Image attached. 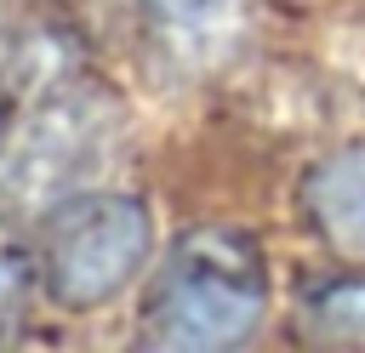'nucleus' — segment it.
<instances>
[{"instance_id": "f257e3e1", "label": "nucleus", "mask_w": 365, "mask_h": 353, "mask_svg": "<svg viewBox=\"0 0 365 353\" xmlns=\"http://www.w3.org/2000/svg\"><path fill=\"white\" fill-rule=\"evenodd\" d=\"M268 307L262 251L234 228H194L160 262L143 302V336L160 347H234Z\"/></svg>"}, {"instance_id": "f03ea898", "label": "nucleus", "mask_w": 365, "mask_h": 353, "mask_svg": "<svg viewBox=\"0 0 365 353\" xmlns=\"http://www.w3.org/2000/svg\"><path fill=\"white\" fill-rule=\"evenodd\" d=\"M154 256L148 205L131 194H68L40 245V279L63 307H103Z\"/></svg>"}, {"instance_id": "7ed1b4c3", "label": "nucleus", "mask_w": 365, "mask_h": 353, "mask_svg": "<svg viewBox=\"0 0 365 353\" xmlns=\"http://www.w3.org/2000/svg\"><path fill=\"white\" fill-rule=\"evenodd\" d=\"M97 142H103V125L97 114L74 97V102H57L46 108L29 137L11 148V165H6V188L11 194H29V199H46V194H68V182L97 159Z\"/></svg>"}, {"instance_id": "20e7f679", "label": "nucleus", "mask_w": 365, "mask_h": 353, "mask_svg": "<svg viewBox=\"0 0 365 353\" xmlns=\"http://www.w3.org/2000/svg\"><path fill=\"white\" fill-rule=\"evenodd\" d=\"M143 17L171 57L211 68L240 46L251 23V0H143Z\"/></svg>"}, {"instance_id": "39448f33", "label": "nucleus", "mask_w": 365, "mask_h": 353, "mask_svg": "<svg viewBox=\"0 0 365 353\" xmlns=\"http://www.w3.org/2000/svg\"><path fill=\"white\" fill-rule=\"evenodd\" d=\"M302 205L331 245L365 256V148H342L319 159L302 182Z\"/></svg>"}, {"instance_id": "423d86ee", "label": "nucleus", "mask_w": 365, "mask_h": 353, "mask_svg": "<svg viewBox=\"0 0 365 353\" xmlns=\"http://www.w3.org/2000/svg\"><path fill=\"white\" fill-rule=\"evenodd\" d=\"M308 325L336 342H365V273L325 279L308 290Z\"/></svg>"}, {"instance_id": "0eeeda50", "label": "nucleus", "mask_w": 365, "mask_h": 353, "mask_svg": "<svg viewBox=\"0 0 365 353\" xmlns=\"http://www.w3.org/2000/svg\"><path fill=\"white\" fill-rule=\"evenodd\" d=\"M17 290H23V262L11 256V245L0 239V325L11 319V307H17Z\"/></svg>"}]
</instances>
